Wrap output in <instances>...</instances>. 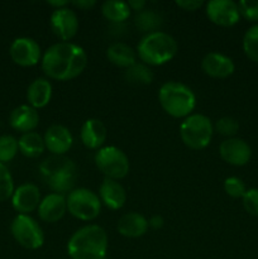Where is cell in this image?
Here are the masks:
<instances>
[{
  "label": "cell",
  "instance_id": "28",
  "mask_svg": "<svg viewBox=\"0 0 258 259\" xmlns=\"http://www.w3.org/2000/svg\"><path fill=\"white\" fill-rule=\"evenodd\" d=\"M243 51L253 62L258 63V24L252 25L243 37Z\"/></svg>",
  "mask_w": 258,
  "mask_h": 259
},
{
  "label": "cell",
  "instance_id": "3",
  "mask_svg": "<svg viewBox=\"0 0 258 259\" xmlns=\"http://www.w3.org/2000/svg\"><path fill=\"white\" fill-rule=\"evenodd\" d=\"M39 174L45 184L55 194H70L77 181V167L71 161L62 156L48 157L40 163Z\"/></svg>",
  "mask_w": 258,
  "mask_h": 259
},
{
  "label": "cell",
  "instance_id": "24",
  "mask_svg": "<svg viewBox=\"0 0 258 259\" xmlns=\"http://www.w3.org/2000/svg\"><path fill=\"white\" fill-rule=\"evenodd\" d=\"M18 147H19L20 153L28 158H37L42 156L46 149L45 139L35 132L22 134V137L18 139Z\"/></svg>",
  "mask_w": 258,
  "mask_h": 259
},
{
  "label": "cell",
  "instance_id": "30",
  "mask_svg": "<svg viewBox=\"0 0 258 259\" xmlns=\"http://www.w3.org/2000/svg\"><path fill=\"white\" fill-rule=\"evenodd\" d=\"M14 190L12 174L5 164L0 163V202L12 199Z\"/></svg>",
  "mask_w": 258,
  "mask_h": 259
},
{
  "label": "cell",
  "instance_id": "5",
  "mask_svg": "<svg viewBox=\"0 0 258 259\" xmlns=\"http://www.w3.org/2000/svg\"><path fill=\"white\" fill-rule=\"evenodd\" d=\"M158 100L162 109L172 118H187L196 106L194 91L177 81H169L161 86Z\"/></svg>",
  "mask_w": 258,
  "mask_h": 259
},
{
  "label": "cell",
  "instance_id": "18",
  "mask_svg": "<svg viewBox=\"0 0 258 259\" xmlns=\"http://www.w3.org/2000/svg\"><path fill=\"white\" fill-rule=\"evenodd\" d=\"M39 123V115L37 109L28 105H19L10 113L9 124L14 131L20 133H30L34 131Z\"/></svg>",
  "mask_w": 258,
  "mask_h": 259
},
{
  "label": "cell",
  "instance_id": "10",
  "mask_svg": "<svg viewBox=\"0 0 258 259\" xmlns=\"http://www.w3.org/2000/svg\"><path fill=\"white\" fill-rule=\"evenodd\" d=\"M207 19L219 27H233L239 22V9L232 0H211L205 8Z\"/></svg>",
  "mask_w": 258,
  "mask_h": 259
},
{
  "label": "cell",
  "instance_id": "38",
  "mask_svg": "<svg viewBox=\"0 0 258 259\" xmlns=\"http://www.w3.org/2000/svg\"><path fill=\"white\" fill-rule=\"evenodd\" d=\"M128 5L129 8H131V10H136L137 13H139L142 12V10H144L147 3L144 2V0H129Z\"/></svg>",
  "mask_w": 258,
  "mask_h": 259
},
{
  "label": "cell",
  "instance_id": "2",
  "mask_svg": "<svg viewBox=\"0 0 258 259\" xmlns=\"http://www.w3.org/2000/svg\"><path fill=\"white\" fill-rule=\"evenodd\" d=\"M108 235L99 225H86L76 230L67 242V254L71 259H105Z\"/></svg>",
  "mask_w": 258,
  "mask_h": 259
},
{
  "label": "cell",
  "instance_id": "6",
  "mask_svg": "<svg viewBox=\"0 0 258 259\" xmlns=\"http://www.w3.org/2000/svg\"><path fill=\"white\" fill-rule=\"evenodd\" d=\"M214 133L211 120L202 114H191L180 125V137L186 147L194 151L209 146Z\"/></svg>",
  "mask_w": 258,
  "mask_h": 259
},
{
  "label": "cell",
  "instance_id": "9",
  "mask_svg": "<svg viewBox=\"0 0 258 259\" xmlns=\"http://www.w3.org/2000/svg\"><path fill=\"white\" fill-rule=\"evenodd\" d=\"M10 232L15 242L25 249H39L45 243L42 228L29 215L18 214L10 224Z\"/></svg>",
  "mask_w": 258,
  "mask_h": 259
},
{
  "label": "cell",
  "instance_id": "17",
  "mask_svg": "<svg viewBox=\"0 0 258 259\" xmlns=\"http://www.w3.org/2000/svg\"><path fill=\"white\" fill-rule=\"evenodd\" d=\"M67 211L66 197L60 194H50L40 200L38 206V217L42 222L56 223L62 219Z\"/></svg>",
  "mask_w": 258,
  "mask_h": 259
},
{
  "label": "cell",
  "instance_id": "14",
  "mask_svg": "<svg viewBox=\"0 0 258 259\" xmlns=\"http://www.w3.org/2000/svg\"><path fill=\"white\" fill-rule=\"evenodd\" d=\"M40 204V192L34 184H23L14 190L12 196L13 209L19 214L28 215L38 209Z\"/></svg>",
  "mask_w": 258,
  "mask_h": 259
},
{
  "label": "cell",
  "instance_id": "20",
  "mask_svg": "<svg viewBox=\"0 0 258 259\" xmlns=\"http://www.w3.org/2000/svg\"><path fill=\"white\" fill-rule=\"evenodd\" d=\"M108 131L99 119H88L81 126L80 138L83 146L89 149H100L105 143Z\"/></svg>",
  "mask_w": 258,
  "mask_h": 259
},
{
  "label": "cell",
  "instance_id": "23",
  "mask_svg": "<svg viewBox=\"0 0 258 259\" xmlns=\"http://www.w3.org/2000/svg\"><path fill=\"white\" fill-rule=\"evenodd\" d=\"M109 62L121 68H129L137 63V53L131 46L123 42H115L106 50Z\"/></svg>",
  "mask_w": 258,
  "mask_h": 259
},
{
  "label": "cell",
  "instance_id": "35",
  "mask_svg": "<svg viewBox=\"0 0 258 259\" xmlns=\"http://www.w3.org/2000/svg\"><path fill=\"white\" fill-rule=\"evenodd\" d=\"M204 3L201 0H177L176 5L181 9L186 10V12H195L199 8L202 7Z\"/></svg>",
  "mask_w": 258,
  "mask_h": 259
},
{
  "label": "cell",
  "instance_id": "36",
  "mask_svg": "<svg viewBox=\"0 0 258 259\" xmlns=\"http://www.w3.org/2000/svg\"><path fill=\"white\" fill-rule=\"evenodd\" d=\"M71 4H73L75 7H77L78 9L82 10H89L93 7H95L96 2L95 0H78V2H71Z\"/></svg>",
  "mask_w": 258,
  "mask_h": 259
},
{
  "label": "cell",
  "instance_id": "8",
  "mask_svg": "<svg viewBox=\"0 0 258 259\" xmlns=\"http://www.w3.org/2000/svg\"><path fill=\"white\" fill-rule=\"evenodd\" d=\"M67 211L76 219L91 222L100 215L101 201L98 195L89 189H73L66 197Z\"/></svg>",
  "mask_w": 258,
  "mask_h": 259
},
{
  "label": "cell",
  "instance_id": "22",
  "mask_svg": "<svg viewBox=\"0 0 258 259\" xmlns=\"http://www.w3.org/2000/svg\"><path fill=\"white\" fill-rule=\"evenodd\" d=\"M148 230V220L138 212L124 214L118 222L119 234L125 238H139Z\"/></svg>",
  "mask_w": 258,
  "mask_h": 259
},
{
  "label": "cell",
  "instance_id": "15",
  "mask_svg": "<svg viewBox=\"0 0 258 259\" xmlns=\"http://www.w3.org/2000/svg\"><path fill=\"white\" fill-rule=\"evenodd\" d=\"M43 139H45L46 149H48L55 156H63L66 152L70 151L73 143V137L70 129L58 124L51 125L46 131Z\"/></svg>",
  "mask_w": 258,
  "mask_h": 259
},
{
  "label": "cell",
  "instance_id": "34",
  "mask_svg": "<svg viewBox=\"0 0 258 259\" xmlns=\"http://www.w3.org/2000/svg\"><path fill=\"white\" fill-rule=\"evenodd\" d=\"M243 207L250 215L258 217V189H249L242 197Z\"/></svg>",
  "mask_w": 258,
  "mask_h": 259
},
{
  "label": "cell",
  "instance_id": "25",
  "mask_svg": "<svg viewBox=\"0 0 258 259\" xmlns=\"http://www.w3.org/2000/svg\"><path fill=\"white\" fill-rule=\"evenodd\" d=\"M101 14L111 23H123L131 15V8L125 2L106 0L101 5Z\"/></svg>",
  "mask_w": 258,
  "mask_h": 259
},
{
  "label": "cell",
  "instance_id": "31",
  "mask_svg": "<svg viewBox=\"0 0 258 259\" xmlns=\"http://www.w3.org/2000/svg\"><path fill=\"white\" fill-rule=\"evenodd\" d=\"M214 129L220 136L234 138V136L239 131V123L237 119L232 118V116H223V118L218 119Z\"/></svg>",
  "mask_w": 258,
  "mask_h": 259
},
{
  "label": "cell",
  "instance_id": "12",
  "mask_svg": "<svg viewBox=\"0 0 258 259\" xmlns=\"http://www.w3.org/2000/svg\"><path fill=\"white\" fill-rule=\"evenodd\" d=\"M51 29L62 42H68L78 30V19L76 13L70 8L53 10L50 19Z\"/></svg>",
  "mask_w": 258,
  "mask_h": 259
},
{
  "label": "cell",
  "instance_id": "1",
  "mask_svg": "<svg viewBox=\"0 0 258 259\" xmlns=\"http://www.w3.org/2000/svg\"><path fill=\"white\" fill-rule=\"evenodd\" d=\"M88 66V55L81 46L58 42L51 46L42 57V70L50 78L68 81L76 78Z\"/></svg>",
  "mask_w": 258,
  "mask_h": 259
},
{
  "label": "cell",
  "instance_id": "39",
  "mask_svg": "<svg viewBox=\"0 0 258 259\" xmlns=\"http://www.w3.org/2000/svg\"><path fill=\"white\" fill-rule=\"evenodd\" d=\"M48 5H51V7L55 8L56 9H62V8H67L68 4H71L68 0H50V2H47Z\"/></svg>",
  "mask_w": 258,
  "mask_h": 259
},
{
  "label": "cell",
  "instance_id": "13",
  "mask_svg": "<svg viewBox=\"0 0 258 259\" xmlns=\"http://www.w3.org/2000/svg\"><path fill=\"white\" fill-rule=\"evenodd\" d=\"M222 159L232 166H244L252 157V149L245 141L240 138H228L219 146Z\"/></svg>",
  "mask_w": 258,
  "mask_h": 259
},
{
  "label": "cell",
  "instance_id": "29",
  "mask_svg": "<svg viewBox=\"0 0 258 259\" xmlns=\"http://www.w3.org/2000/svg\"><path fill=\"white\" fill-rule=\"evenodd\" d=\"M19 152L18 141L13 136L0 137V163L5 164L13 161Z\"/></svg>",
  "mask_w": 258,
  "mask_h": 259
},
{
  "label": "cell",
  "instance_id": "4",
  "mask_svg": "<svg viewBox=\"0 0 258 259\" xmlns=\"http://www.w3.org/2000/svg\"><path fill=\"white\" fill-rule=\"evenodd\" d=\"M179 46L176 39L168 33H148L137 46V55L147 66H162L176 56Z\"/></svg>",
  "mask_w": 258,
  "mask_h": 259
},
{
  "label": "cell",
  "instance_id": "19",
  "mask_svg": "<svg viewBox=\"0 0 258 259\" xmlns=\"http://www.w3.org/2000/svg\"><path fill=\"white\" fill-rule=\"evenodd\" d=\"M99 199L109 209L119 210L125 205L126 192L118 181L104 179L99 187Z\"/></svg>",
  "mask_w": 258,
  "mask_h": 259
},
{
  "label": "cell",
  "instance_id": "26",
  "mask_svg": "<svg viewBox=\"0 0 258 259\" xmlns=\"http://www.w3.org/2000/svg\"><path fill=\"white\" fill-rule=\"evenodd\" d=\"M124 77L133 85H149L153 81V72L144 63H136L132 67L126 68Z\"/></svg>",
  "mask_w": 258,
  "mask_h": 259
},
{
  "label": "cell",
  "instance_id": "16",
  "mask_svg": "<svg viewBox=\"0 0 258 259\" xmlns=\"http://www.w3.org/2000/svg\"><path fill=\"white\" fill-rule=\"evenodd\" d=\"M201 68L207 76L214 78H227L235 71L233 60L223 53L210 52L202 58Z\"/></svg>",
  "mask_w": 258,
  "mask_h": 259
},
{
  "label": "cell",
  "instance_id": "7",
  "mask_svg": "<svg viewBox=\"0 0 258 259\" xmlns=\"http://www.w3.org/2000/svg\"><path fill=\"white\" fill-rule=\"evenodd\" d=\"M95 164L105 179H124L129 174V158L120 148L114 146L100 148L95 154Z\"/></svg>",
  "mask_w": 258,
  "mask_h": 259
},
{
  "label": "cell",
  "instance_id": "37",
  "mask_svg": "<svg viewBox=\"0 0 258 259\" xmlns=\"http://www.w3.org/2000/svg\"><path fill=\"white\" fill-rule=\"evenodd\" d=\"M164 224V220L163 218L159 217V215H154L152 217L151 219L148 220V227L153 228V229H161Z\"/></svg>",
  "mask_w": 258,
  "mask_h": 259
},
{
  "label": "cell",
  "instance_id": "32",
  "mask_svg": "<svg viewBox=\"0 0 258 259\" xmlns=\"http://www.w3.org/2000/svg\"><path fill=\"white\" fill-rule=\"evenodd\" d=\"M224 191L227 192L228 196L233 197V199H242L244 196L245 191V185L239 177H228L224 181Z\"/></svg>",
  "mask_w": 258,
  "mask_h": 259
},
{
  "label": "cell",
  "instance_id": "27",
  "mask_svg": "<svg viewBox=\"0 0 258 259\" xmlns=\"http://www.w3.org/2000/svg\"><path fill=\"white\" fill-rule=\"evenodd\" d=\"M134 22H136V27L142 32L153 33L157 32V28L161 25L162 19L153 10H142V12L137 13Z\"/></svg>",
  "mask_w": 258,
  "mask_h": 259
},
{
  "label": "cell",
  "instance_id": "11",
  "mask_svg": "<svg viewBox=\"0 0 258 259\" xmlns=\"http://www.w3.org/2000/svg\"><path fill=\"white\" fill-rule=\"evenodd\" d=\"M9 55L13 62L22 67H32L40 60V47L33 38H15L10 45Z\"/></svg>",
  "mask_w": 258,
  "mask_h": 259
},
{
  "label": "cell",
  "instance_id": "21",
  "mask_svg": "<svg viewBox=\"0 0 258 259\" xmlns=\"http://www.w3.org/2000/svg\"><path fill=\"white\" fill-rule=\"evenodd\" d=\"M52 98V85L47 78L38 77L27 89V100L34 109H42L50 104Z\"/></svg>",
  "mask_w": 258,
  "mask_h": 259
},
{
  "label": "cell",
  "instance_id": "33",
  "mask_svg": "<svg viewBox=\"0 0 258 259\" xmlns=\"http://www.w3.org/2000/svg\"><path fill=\"white\" fill-rule=\"evenodd\" d=\"M237 4L240 17L248 22H258V0H240Z\"/></svg>",
  "mask_w": 258,
  "mask_h": 259
}]
</instances>
